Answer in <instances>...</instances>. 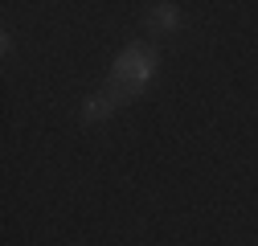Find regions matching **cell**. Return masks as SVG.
Wrapping results in <instances>:
<instances>
[{
  "mask_svg": "<svg viewBox=\"0 0 258 246\" xmlns=\"http://www.w3.org/2000/svg\"><path fill=\"white\" fill-rule=\"evenodd\" d=\"M156 70H160V53L152 45H127L111 61V78L107 82H115L119 90H127V99H140L148 90V82L156 78Z\"/></svg>",
  "mask_w": 258,
  "mask_h": 246,
  "instance_id": "cell-1",
  "label": "cell"
},
{
  "mask_svg": "<svg viewBox=\"0 0 258 246\" xmlns=\"http://www.w3.org/2000/svg\"><path fill=\"white\" fill-rule=\"evenodd\" d=\"M132 99H127V90H119L115 82H107L103 90H94V95L82 99V123H107L119 107H127Z\"/></svg>",
  "mask_w": 258,
  "mask_h": 246,
  "instance_id": "cell-2",
  "label": "cell"
},
{
  "mask_svg": "<svg viewBox=\"0 0 258 246\" xmlns=\"http://www.w3.org/2000/svg\"><path fill=\"white\" fill-rule=\"evenodd\" d=\"M180 5H172V0H160V5L148 9V29L152 33H176L180 29Z\"/></svg>",
  "mask_w": 258,
  "mask_h": 246,
  "instance_id": "cell-3",
  "label": "cell"
}]
</instances>
